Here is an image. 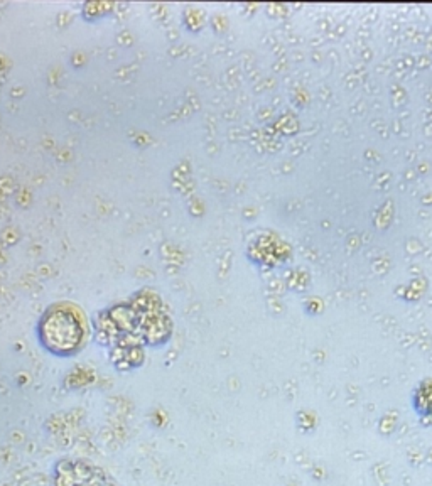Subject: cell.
I'll use <instances>...</instances> for the list:
<instances>
[{
    "label": "cell",
    "instance_id": "obj_1",
    "mask_svg": "<svg viewBox=\"0 0 432 486\" xmlns=\"http://www.w3.org/2000/svg\"><path fill=\"white\" fill-rule=\"evenodd\" d=\"M43 345L56 355L74 353L82 346L84 328L83 321L73 309L57 307L46 313L39 326Z\"/></svg>",
    "mask_w": 432,
    "mask_h": 486
},
{
    "label": "cell",
    "instance_id": "obj_2",
    "mask_svg": "<svg viewBox=\"0 0 432 486\" xmlns=\"http://www.w3.org/2000/svg\"><path fill=\"white\" fill-rule=\"evenodd\" d=\"M56 486H78L74 465H71V463L60 465V471L56 473Z\"/></svg>",
    "mask_w": 432,
    "mask_h": 486
}]
</instances>
